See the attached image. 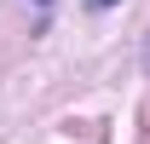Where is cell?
<instances>
[{
	"mask_svg": "<svg viewBox=\"0 0 150 144\" xmlns=\"http://www.w3.org/2000/svg\"><path fill=\"white\" fill-rule=\"evenodd\" d=\"M93 6H98V12H104V6H121V0H93Z\"/></svg>",
	"mask_w": 150,
	"mask_h": 144,
	"instance_id": "cell-1",
	"label": "cell"
},
{
	"mask_svg": "<svg viewBox=\"0 0 150 144\" xmlns=\"http://www.w3.org/2000/svg\"><path fill=\"white\" fill-rule=\"evenodd\" d=\"M35 6H52V0H35Z\"/></svg>",
	"mask_w": 150,
	"mask_h": 144,
	"instance_id": "cell-2",
	"label": "cell"
}]
</instances>
